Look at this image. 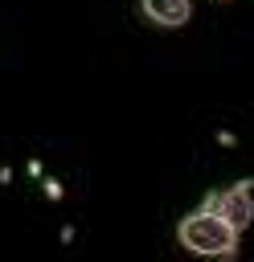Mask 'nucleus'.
I'll use <instances>...</instances> for the list:
<instances>
[{
  "label": "nucleus",
  "mask_w": 254,
  "mask_h": 262,
  "mask_svg": "<svg viewBox=\"0 0 254 262\" xmlns=\"http://www.w3.org/2000/svg\"><path fill=\"white\" fill-rule=\"evenodd\" d=\"M176 237L188 254H201V258H234L238 254V229H229L217 213L209 209H197L188 213L180 225H176Z\"/></svg>",
  "instance_id": "f257e3e1"
},
{
  "label": "nucleus",
  "mask_w": 254,
  "mask_h": 262,
  "mask_svg": "<svg viewBox=\"0 0 254 262\" xmlns=\"http://www.w3.org/2000/svg\"><path fill=\"white\" fill-rule=\"evenodd\" d=\"M201 209H209V213H217L229 229H250V221H254V180H238L234 188H225V192H213V196H205V205Z\"/></svg>",
  "instance_id": "f03ea898"
},
{
  "label": "nucleus",
  "mask_w": 254,
  "mask_h": 262,
  "mask_svg": "<svg viewBox=\"0 0 254 262\" xmlns=\"http://www.w3.org/2000/svg\"><path fill=\"white\" fill-rule=\"evenodd\" d=\"M139 8H143V16H147L152 25H160V29H180V25H188V16H193V0H139Z\"/></svg>",
  "instance_id": "7ed1b4c3"
}]
</instances>
